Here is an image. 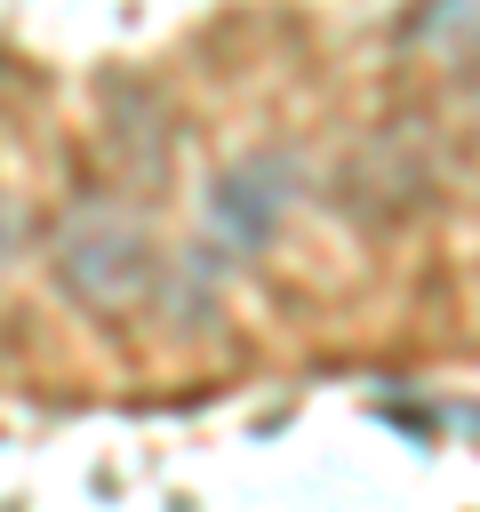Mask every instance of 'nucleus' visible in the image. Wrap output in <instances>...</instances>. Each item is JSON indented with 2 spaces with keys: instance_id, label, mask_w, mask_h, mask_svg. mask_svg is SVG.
I'll return each instance as SVG.
<instances>
[{
  "instance_id": "2",
  "label": "nucleus",
  "mask_w": 480,
  "mask_h": 512,
  "mask_svg": "<svg viewBox=\"0 0 480 512\" xmlns=\"http://www.w3.org/2000/svg\"><path fill=\"white\" fill-rule=\"evenodd\" d=\"M288 200H296V160H280V152H256V160L224 168V176H216V192H208L216 232H224L232 248H264Z\"/></svg>"
},
{
  "instance_id": "1",
  "label": "nucleus",
  "mask_w": 480,
  "mask_h": 512,
  "mask_svg": "<svg viewBox=\"0 0 480 512\" xmlns=\"http://www.w3.org/2000/svg\"><path fill=\"white\" fill-rule=\"evenodd\" d=\"M56 280L88 312H136L160 288V248H152L144 224L112 216V208H88L56 232Z\"/></svg>"
},
{
  "instance_id": "3",
  "label": "nucleus",
  "mask_w": 480,
  "mask_h": 512,
  "mask_svg": "<svg viewBox=\"0 0 480 512\" xmlns=\"http://www.w3.org/2000/svg\"><path fill=\"white\" fill-rule=\"evenodd\" d=\"M400 40H416V48H480V0H416Z\"/></svg>"
}]
</instances>
